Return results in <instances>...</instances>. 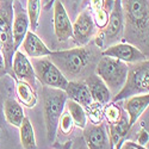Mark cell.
I'll use <instances>...</instances> for the list:
<instances>
[{
  "label": "cell",
  "instance_id": "4fadbf2b",
  "mask_svg": "<svg viewBox=\"0 0 149 149\" xmlns=\"http://www.w3.org/2000/svg\"><path fill=\"white\" fill-rule=\"evenodd\" d=\"M54 31L60 42H66L69 38H73L70 19L60 0L54 5Z\"/></svg>",
  "mask_w": 149,
  "mask_h": 149
},
{
  "label": "cell",
  "instance_id": "d6986e66",
  "mask_svg": "<svg viewBox=\"0 0 149 149\" xmlns=\"http://www.w3.org/2000/svg\"><path fill=\"white\" fill-rule=\"evenodd\" d=\"M4 115L7 123L16 128H19L24 117H25L23 106L13 99H7L4 103Z\"/></svg>",
  "mask_w": 149,
  "mask_h": 149
},
{
  "label": "cell",
  "instance_id": "9c48e42d",
  "mask_svg": "<svg viewBox=\"0 0 149 149\" xmlns=\"http://www.w3.org/2000/svg\"><path fill=\"white\" fill-rule=\"evenodd\" d=\"M124 19H123V11H122V4L120 0H115L113 7L111 10V15L109 17V22L105 26V30L103 31L102 42L99 45H103V42L112 43L115 40H120L123 29H124Z\"/></svg>",
  "mask_w": 149,
  "mask_h": 149
},
{
  "label": "cell",
  "instance_id": "52a82bcc",
  "mask_svg": "<svg viewBox=\"0 0 149 149\" xmlns=\"http://www.w3.org/2000/svg\"><path fill=\"white\" fill-rule=\"evenodd\" d=\"M13 18V10L10 1H6L0 5V40L3 42V57L4 67L10 69L12 66V57H13V37H12V19Z\"/></svg>",
  "mask_w": 149,
  "mask_h": 149
},
{
  "label": "cell",
  "instance_id": "2e32d148",
  "mask_svg": "<svg viewBox=\"0 0 149 149\" xmlns=\"http://www.w3.org/2000/svg\"><path fill=\"white\" fill-rule=\"evenodd\" d=\"M23 50L25 52L26 56L37 58V57H44L52 54V50L49 49L43 41L37 35H35L32 31H28L24 40L22 42Z\"/></svg>",
  "mask_w": 149,
  "mask_h": 149
},
{
  "label": "cell",
  "instance_id": "ffe728a7",
  "mask_svg": "<svg viewBox=\"0 0 149 149\" xmlns=\"http://www.w3.org/2000/svg\"><path fill=\"white\" fill-rule=\"evenodd\" d=\"M16 93H17L18 100L26 107H33L37 104V94L35 92V88L32 86H30L28 82L23 80L17 81Z\"/></svg>",
  "mask_w": 149,
  "mask_h": 149
},
{
  "label": "cell",
  "instance_id": "5b68a950",
  "mask_svg": "<svg viewBox=\"0 0 149 149\" xmlns=\"http://www.w3.org/2000/svg\"><path fill=\"white\" fill-rule=\"evenodd\" d=\"M128 65L115 57L103 56L95 67V74L109 87L111 93H118L128 74Z\"/></svg>",
  "mask_w": 149,
  "mask_h": 149
},
{
  "label": "cell",
  "instance_id": "e0dca14e",
  "mask_svg": "<svg viewBox=\"0 0 149 149\" xmlns=\"http://www.w3.org/2000/svg\"><path fill=\"white\" fill-rule=\"evenodd\" d=\"M67 97L70 98V100L77 102L82 107H91L93 105V99L88 91L87 85L81 81H68V85L65 90Z\"/></svg>",
  "mask_w": 149,
  "mask_h": 149
},
{
  "label": "cell",
  "instance_id": "4dcf8cb0",
  "mask_svg": "<svg viewBox=\"0 0 149 149\" xmlns=\"http://www.w3.org/2000/svg\"><path fill=\"white\" fill-rule=\"evenodd\" d=\"M1 49H3V42H1V40H0V52H1Z\"/></svg>",
  "mask_w": 149,
  "mask_h": 149
},
{
  "label": "cell",
  "instance_id": "ba28073f",
  "mask_svg": "<svg viewBox=\"0 0 149 149\" xmlns=\"http://www.w3.org/2000/svg\"><path fill=\"white\" fill-rule=\"evenodd\" d=\"M102 56L115 57L125 63H136V62L148 60L144 53L130 43H117L110 45L102 53Z\"/></svg>",
  "mask_w": 149,
  "mask_h": 149
},
{
  "label": "cell",
  "instance_id": "30bf717a",
  "mask_svg": "<svg viewBox=\"0 0 149 149\" xmlns=\"http://www.w3.org/2000/svg\"><path fill=\"white\" fill-rule=\"evenodd\" d=\"M12 10L15 15V19L12 20V37H13V50L16 52L22 44L26 32L29 31V18L26 11L17 0L13 3Z\"/></svg>",
  "mask_w": 149,
  "mask_h": 149
},
{
  "label": "cell",
  "instance_id": "8fae6325",
  "mask_svg": "<svg viewBox=\"0 0 149 149\" xmlns=\"http://www.w3.org/2000/svg\"><path fill=\"white\" fill-rule=\"evenodd\" d=\"M73 38L77 44L85 45L92 38L94 32V20L88 11H84L78 16L75 23L72 25Z\"/></svg>",
  "mask_w": 149,
  "mask_h": 149
},
{
  "label": "cell",
  "instance_id": "484cf974",
  "mask_svg": "<svg viewBox=\"0 0 149 149\" xmlns=\"http://www.w3.org/2000/svg\"><path fill=\"white\" fill-rule=\"evenodd\" d=\"M95 24L100 28V29H104L106 26V24L109 22V13H107V11L104 10V8H100V10H98L95 11Z\"/></svg>",
  "mask_w": 149,
  "mask_h": 149
},
{
  "label": "cell",
  "instance_id": "7402d4cb",
  "mask_svg": "<svg viewBox=\"0 0 149 149\" xmlns=\"http://www.w3.org/2000/svg\"><path fill=\"white\" fill-rule=\"evenodd\" d=\"M67 107H68V112L74 122V125H77L81 129H84L87 125V116H86L85 110L80 104H78L74 100H69L67 103Z\"/></svg>",
  "mask_w": 149,
  "mask_h": 149
},
{
  "label": "cell",
  "instance_id": "83f0119b",
  "mask_svg": "<svg viewBox=\"0 0 149 149\" xmlns=\"http://www.w3.org/2000/svg\"><path fill=\"white\" fill-rule=\"evenodd\" d=\"M119 149H147V148H144V147H142L137 143H135V142H131V141H125L120 146Z\"/></svg>",
  "mask_w": 149,
  "mask_h": 149
},
{
  "label": "cell",
  "instance_id": "ac0fdd59",
  "mask_svg": "<svg viewBox=\"0 0 149 149\" xmlns=\"http://www.w3.org/2000/svg\"><path fill=\"white\" fill-rule=\"evenodd\" d=\"M85 84L87 85L88 91L91 93V97L94 102L100 104H107L111 100V95L112 93L110 92L109 87L105 85V82L99 78L97 74H92L87 79Z\"/></svg>",
  "mask_w": 149,
  "mask_h": 149
},
{
  "label": "cell",
  "instance_id": "cb8c5ba5",
  "mask_svg": "<svg viewBox=\"0 0 149 149\" xmlns=\"http://www.w3.org/2000/svg\"><path fill=\"white\" fill-rule=\"evenodd\" d=\"M74 128V122L69 115V112H62L60 119H58V124H57V129H60V131L65 135H68L73 131Z\"/></svg>",
  "mask_w": 149,
  "mask_h": 149
},
{
  "label": "cell",
  "instance_id": "603a6c76",
  "mask_svg": "<svg viewBox=\"0 0 149 149\" xmlns=\"http://www.w3.org/2000/svg\"><path fill=\"white\" fill-rule=\"evenodd\" d=\"M41 12V0H28V18L32 30H36Z\"/></svg>",
  "mask_w": 149,
  "mask_h": 149
},
{
  "label": "cell",
  "instance_id": "1f68e13d",
  "mask_svg": "<svg viewBox=\"0 0 149 149\" xmlns=\"http://www.w3.org/2000/svg\"><path fill=\"white\" fill-rule=\"evenodd\" d=\"M80 149H88V148H86V147H80Z\"/></svg>",
  "mask_w": 149,
  "mask_h": 149
},
{
  "label": "cell",
  "instance_id": "7c38bea8",
  "mask_svg": "<svg viewBox=\"0 0 149 149\" xmlns=\"http://www.w3.org/2000/svg\"><path fill=\"white\" fill-rule=\"evenodd\" d=\"M84 137L88 149H113L104 124H93L84 128Z\"/></svg>",
  "mask_w": 149,
  "mask_h": 149
},
{
  "label": "cell",
  "instance_id": "d4e9b609",
  "mask_svg": "<svg viewBox=\"0 0 149 149\" xmlns=\"http://www.w3.org/2000/svg\"><path fill=\"white\" fill-rule=\"evenodd\" d=\"M104 115H105V117H106V119L109 120L110 124H113V123H116V122H118L120 119L122 111L115 103H111L105 107Z\"/></svg>",
  "mask_w": 149,
  "mask_h": 149
},
{
  "label": "cell",
  "instance_id": "f1b7e54d",
  "mask_svg": "<svg viewBox=\"0 0 149 149\" xmlns=\"http://www.w3.org/2000/svg\"><path fill=\"white\" fill-rule=\"evenodd\" d=\"M91 5L95 11H98L103 8V0H91Z\"/></svg>",
  "mask_w": 149,
  "mask_h": 149
},
{
  "label": "cell",
  "instance_id": "4316f807",
  "mask_svg": "<svg viewBox=\"0 0 149 149\" xmlns=\"http://www.w3.org/2000/svg\"><path fill=\"white\" fill-rule=\"evenodd\" d=\"M148 139H149V136H148V125L146 127L144 120H143L142 122V129L139 131L137 136H136V140H137V142H139L140 146L146 147L148 144Z\"/></svg>",
  "mask_w": 149,
  "mask_h": 149
},
{
  "label": "cell",
  "instance_id": "277c9868",
  "mask_svg": "<svg viewBox=\"0 0 149 149\" xmlns=\"http://www.w3.org/2000/svg\"><path fill=\"white\" fill-rule=\"evenodd\" d=\"M90 50L85 47L74 48L70 50L52 52L49 60L68 78H77L84 72L90 61Z\"/></svg>",
  "mask_w": 149,
  "mask_h": 149
},
{
  "label": "cell",
  "instance_id": "9a60e30c",
  "mask_svg": "<svg viewBox=\"0 0 149 149\" xmlns=\"http://www.w3.org/2000/svg\"><path fill=\"white\" fill-rule=\"evenodd\" d=\"M149 104V94H140V95H134L130 98H127L124 102V109H125L128 113V122H129V128L131 129L134 124L139 120L143 111L148 107Z\"/></svg>",
  "mask_w": 149,
  "mask_h": 149
},
{
  "label": "cell",
  "instance_id": "7a4b0ae2",
  "mask_svg": "<svg viewBox=\"0 0 149 149\" xmlns=\"http://www.w3.org/2000/svg\"><path fill=\"white\" fill-rule=\"evenodd\" d=\"M66 102H67V94L63 90L47 87V86L43 87L44 122L47 129V139L50 142L55 141L58 119L62 112H63Z\"/></svg>",
  "mask_w": 149,
  "mask_h": 149
},
{
  "label": "cell",
  "instance_id": "44dd1931",
  "mask_svg": "<svg viewBox=\"0 0 149 149\" xmlns=\"http://www.w3.org/2000/svg\"><path fill=\"white\" fill-rule=\"evenodd\" d=\"M19 136H20V143L24 149H37L35 130L29 118L26 117H24L22 124L19 125Z\"/></svg>",
  "mask_w": 149,
  "mask_h": 149
},
{
  "label": "cell",
  "instance_id": "3957f363",
  "mask_svg": "<svg viewBox=\"0 0 149 149\" xmlns=\"http://www.w3.org/2000/svg\"><path fill=\"white\" fill-rule=\"evenodd\" d=\"M128 74L123 87L115 94L112 102H119L134 95L149 92V62L148 60L128 65Z\"/></svg>",
  "mask_w": 149,
  "mask_h": 149
},
{
  "label": "cell",
  "instance_id": "8992f818",
  "mask_svg": "<svg viewBox=\"0 0 149 149\" xmlns=\"http://www.w3.org/2000/svg\"><path fill=\"white\" fill-rule=\"evenodd\" d=\"M36 79L43 86L58 90H66L68 79L61 73V70L49 58H37L32 61Z\"/></svg>",
  "mask_w": 149,
  "mask_h": 149
},
{
  "label": "cell",
  "instance_id": "f546056e",
  "mask_svg": "<svg viewBox=\"0 0 149 149\" xmlns=\"http://www.w3.org/2000/svg\"><path fill=\"white\" fill-rule=\"evenodd\" d=\"M3 67H4V57L0 54V69H3Z\"/></svg>",
  "mask_w": 149,
  "mask_h": 149
},
{
  "label": "cell",
  "instance_id": "5bb4252c",
  "mask_svg": "<svg viewBox=\"0 0 149 149\" xmlns=\"http://www.w3.org/2000/svg\"><path fill=\"white\" fill-rule=\"evenodd\" d=\"M11 69L13 70L15 75L19 79L28 82L30 86L35 88V84H36V75H35V70L32 67V63L28 56L25 54H23L19 52L18 49L15 52L13 57H12V66Z\"/></svg>",
  "mask_w": 149,
  "mask_h": 149
},
{
  "label": "cell",
  "instance_id": "6da1fadb",
  "mask_svg": "<svg viewBox=\"0 0 149 149\" xmlns=\"http://www.w3.org/2000/svg\"><path fill=\"white\" fill-rule=\"evenodd\" d=\"M123 19L127 24V40L130 37L148 43V0H120Z\"/></svg>",
  "mask_w": 149,
  "mask_h": 149
}]
</instances>
